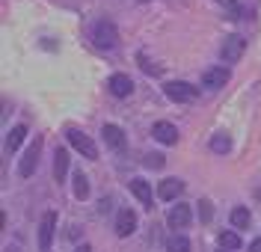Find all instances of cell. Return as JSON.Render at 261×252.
Returning <instances> with one entry per match:
<instances>
[{"label":"cell","instance_id":"1","mask_svg":"<svg viewBox=\"0 0 261 252\" xmlns=\"http://www.w3.org/2000/svg\"><path fill=\"white\" fill-rule=\"evenodd\" d=\"M92 42H95V48H101V50L119 48V30H116L113 21H107V18L95 21V24H92Z\"/></svg>","mask_w":261,"mask_h":252},{"label":"cell","instance_id":"2","mask_svg":"<svg viewBox=\"0 0 261 252\" xmlns=\"http://www.w3.org/2000/svg\"><path fill=\"white\" fill-rule=\"evenodd\" d=\"M65 136H68V146L77 151L81 157H86V160H95L98 157V146L89 139V134H83L81 128H68Z\"/></svg>","mask_w":261,"mask_h":252},{"label":"cell","instance_id":"3","mask_svg":"<svg viewBox=\"0 0 261 252\" xmlns=\"http://www.w3.org/2000/svg\"><path fill=\"white\" fill-rule=\"evenodd\" d=\"M42 146H45V136H33L30 149L24 151V157H21V163H18V175L21 178H30L36 166H39V157H42Z\"/></svg>","mask_w":261,"mask_h":252},{"label":"cell","instance_id":"4","mask_svg":"<svg viewBox=\"0 0 261 252\" xmlns=\"http://www.w3.org/2000/svg\"><path fill=\"white\" fill-rule=\"evenodd\" d=\"M190 222H193V208H190L187 202H178V205L169 208V214H166V226L172 229V235H178L181 229H187Z\"/></svg>","mask_w":261,"mask_h":252},{"label":"cell","instance_id":"5","mask_svg":"<svg viewBox=\"0 0 261 252\" xmlns=\"http://www.w3.org/2000/svg\"><path fill=\"white\" fill-rule=\"evenodd\" d=\"M54 232H57V211H45L39 219V249L48 252L54 243Z\"/></svg>","mask_w":261,"mask_h":252},{"label":"cell","instance_id":"6","mask_svg":"<svg viewBox=\"0 0 261 252\" xmlns=\"http://www.w3.org/2000/svg\"><path fill=\"white\" fill-rule=\"evenodd\" d=\"M244 50H246L244 36H226L223 45H220V60L223 63H238L244 57Z\"/></svg>","mask_w":261,"mask_h":252},{"label":"cell","instance_id":"7","mask_svg":"<svg viewBox=\"0 0 261 252\" xmlns=\"http://www.w3.org/2000/svg\"><path fill=\"white\" fill-rule=\"evenodd\" d=\"M163 92H166L169 101H178V104H187V101L196 98V86L187 83V80H169L163 86Z\"/></svg>","mask_w":261,"mask_h":252},{"label":"cell","instance_id":"8","mask_svg":"<svg viewBox=\"0 0 261 252\" xmlns=\"http://www.w3.org/2000/svg\"><path fill=\"white\" fill-rule=\"evenodd\" d=\"M101 139H104L116 154H122V151L128 149V136H125V131H122L119 125H113V122H107V125L101 128Z\"/></svg>","mask_w":261,"mask_h":252},{"label":"cell","instance_id":"9","mask_svg":"<svg viewBox=\"0 0 261 252\" xmlns=\"http://www.w3.org/2000/svg\"><path fill=\"white\" fill-rule=\"evenodd\" d=\"M107 89H110L113 98H130L134 95V80H130L125 71H116V74H110V80H107Z\"/></svg>","mask_w":261,"mask_h":252},{"label":"cell","instance_id":"10","mask_svg":"<svg viewBox=\"0 0 261 252\" xmlns=\"http://www.w3.org/2000/svg\"><path fill=\"white\" fill-rule=\"evenodd\" d=\"M231 80V71L226 66H211L205 74H202V86L205 89H220V86H226Z\"/></svg>","mask_w":261,"mask_h":252},{"label":"cell","instance_id":"11","mask_svg":"<svg viewBox=\"0 0 261 252\" xmlns=\"http://www.w3.org/2000/svg\"><path fill=\"white\" fill-rule=\"evenodd\" d=\"M137 232V214L130 208H119L116 211V235L119 237H130Z\"/></svg>","mask_w":261,"mask_h":252},{"label":"cell","instance_id":"12","mask_svg":"<svg viewBox=\"0 0 261 252\" xmlns=\"http://www.w3.org/2000/svg\"><path fill=\"white\" fill-rule=\"evenodd\" d=\"M151 136H154L161 146H175V143H178V131H175V125H172V122H163V119L151 125Z\"/></svg>","mask_w":261,"mask_h":252},{"label":"cell","instance_id":"13","mask_svg":"<svg viewBox=\"0 0 261 252\" xmlns=\"http://www.w3.org/2000/svg\"><path fill=\"white\" fill-rule=\"evenodd\" d=\"M27 134H30V131H27V125H24V122H18L15 128L9 131V136H6V143H3V151H6V154H15V151L21 149V143L27 139Z\"/></svg>","mask_w":261,"mask_h":252},{"label":"cell","instance_id":"14","mask_svg":"<svg viewBox=\"0 0 261 252\" xmlns=\"http://www.w3.org/2000/svg\"><path fill=\"white\" fill-rule=\"evenodd\" d=\"M181 193H184V181H181V178H163L161 187H158V196H161L163 202L178 199Z\"/></svg>","mask_w":261,"mask_h":252},{"label":"cell","instance_id":"15","mask_svg":"<svg viewBox=\"0 0 261 252\" xmlns=\"http://www.w3.org/2000/svg\"><path fill=\"white\" fill-rule=\"evenodd\" d=\"M130 193L137 196V199L143 202L146 208H151V202H154V193H151V187H148V181H143V178H130Z\"/></svg>","mask_w":261,"mask_h":252},{"label":"cell","instance_id":"16","mask_svg":"<svg viewBox=\"0 0 261 252\" xmlns=\"http://www.w3.org/2000/svg\"><path fill=\"white\" fill-rule=\"evenodd\" d=\"M65 172H68V151L57 149L54 151V181H57V184L65 181Z\"/></svg>","mask_w":261,"mask_h":252},{"label":"cell","instance_id":"17","mask_svg":"<svg viewBox=\"0 0 261 252\" xmlns=\"http://www.w3.org/2000/svg\"><path fill=\"white\" fill-rule=\"evenodd\" d=\"M71 193H74V199H86L89 196V178L83 175V172H74V178H71Z\"/></svg>","mask_w":261,"mask_h":252},{"label":"cell","instance_id":"18","mask_svg":"<svg viewBox=\"0 0 261 252\" xmlns=\"http://www.w3.org/2000/svg\"><path fill=\"white\" fill-rule=\"evenodd\" d=\"M228 219H231V226H234V229H249V222H252V214H249L246 208H234V211L228 214Z\"/></svg>","mask_w":261,"mask_h":252},{"label":"cell","instance_id":"19","mask_svg":"<svg viewBox=\"0 0 261 252\" xmlns=\"http://www.w3.org/2000/svg\"><path fill=\"white\" fill-rule=\"evenodd\" d=\"M220 249H228V252L241 249V235L238 232H220Z\"/></svg>","mask_w":261,"mask_h":252},{"label":"cell","instance_id":"20","mask_svg":"<svg viewBox=\"0 0 261 252\" xmlns=\"http://www.w3.org/2000/svg\"><path fill=\"white\" fill-rule=\"evenodd\" d=\"M208 146H211V151H217V154H228V151H231V139H228V134H214Z\"/></svg>","mask_w":261,"mask_h":252},{"label":"cell","instance_id":"21","mask_svg":"<svg viewBox=\"0 0 261 252\" xmlns=\"http://www.w3.org/2000/svg\"><path fill=\"white\" fill-rule=\"evenodd\" d=\"M166 249H169V252H190V240H187L184 235H169Z\"/></svg>","mask_w":261,"mask_h":252},{"label":"cell","instance_id":"22","mask_svg":"<svg viewBox=\"0 0 261 252\" xmlns=\"http://www.w3.org/2000/svg\"><path fill=\"white\" fill-rule=\"evenodd\" d=\"M217 3H220V6H223V9H226V12H228L231 18H241V12H244L238 0H217Z\"/></svg>","mask_w":261,"mask_h":252},{"label":"cell","instance_id":"23","mask_svg":"<svg viewBox=\"0 0 261 252\" xmlns=\"http://www.w3.org/2000/svg\"><path fill=\"white\" fill-rule=\"evenodd\" d=\"M143 163H146V166H151V169H161L163 166V154H158V151H148L146 157H143Z\"/></svg>","mask_w":261,"mask_h":252},{"label":"cell","instance_id":"24","mask_svg":"<svg viewBox=\"0 0 261 252\" xmlns=\"http://www.w3.org/2000/svg\"><path fill=\"white\" fill-rule=\"evenodd\" d=\"M199 211H202V222H208V219H211V214H214L211 202H208V199H202V202H199Z\"/></svg>","mask_w":261,"mask_h":252},{"label":"cell","instance_id":"25","mask_svg":"<svg viewBox=\"0 0 261 252\" xmlns=\"http://www.w3.org/2000/svg\"><path fill=\"white\" fill-rule=\"evenodd\" d=\"M107 211H110V196H107V199L98 205V214H107Z\"/></svg>","mask_w":261,"mask_h":252},{"label":"cell","instance_id":"26","mask_svg":"<svg viewBox=\"0 0 261 252\" xmlns=\"http://www.w3.org/2000/svg\"><path fill=\"white\" fill-rule=\"evenodd\" d=\"M249 252H261V237H255V240L249 243Z\"/></svg>","mask_w":261,"mask_h":252},{"label":"cell","instance_id":"27","mask_svg":"<svg viewBox=\"0 0 261 252\" xmlns=\"http://www.w3.org/2000/svg\"><path fill=\"white\" fill-rule=\"evenodd\" d=\"M74 252H92V246H89V243H81V246H77Z\"/></svg>","mask_w":261,"mask_h":252},{"label":"cell","instance_id":"28","mask_svg":"<svg viewBox=\"0 0 261 252\" xmlns=\"http://www.w3.org/2000/svg\"><path fill=\"white\" fill-rule=\"evenodd\" d=\"M220 252H228V249H220Z\"/></svg>","mask_w":261,"mask_h":252}]
</instances>
